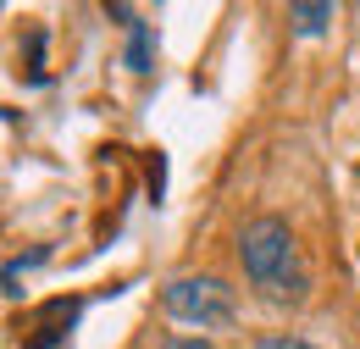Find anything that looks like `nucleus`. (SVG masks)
Here are the masks:
<instances>
[{"mask_svg": "<svg viewBox=\"0 0 360 349\" xmlns=\"http://www.w3.org/2000/svg\"><path fill=\"white\" fill-rule=\"evenodd\" d=\"M238 266H244L250 288H255L266 305H300V300L311 294L300 244H294V233H288L283 217L244 222V233H238Z\"/></svg>", "mask_w": 360, "mask_h": 349, "instance_id": "f257e3e1", "label": "nucleus"}, {"mask_svg": "<svg viewBox=\"0 0 360 349\" xmlns=\"http://www.w3.org/2000/svg\"><path fill=\"white\" fill-rule=\"evenodd\" d=\"M161 310L172 322L200 327V333H222V327L238 322V300H233V288L222 277H172L161 288Z\"/></svg>", "mask_w": 360, "mask_h": 349, "instance_id": "f03ea898", "label": "nucleus"}, {"mask_svg": "<svg viewBox=\"0 0 360 349\" xmlns=\"http://www.w3.org/2000/svg\"><path fill=\"white\" fill-rule=\"evenodd\" d=\"M111 17L134 34V39H128V67H134V72H150V23H139L134 6H111Z\"/></svg>", "mask_w": 360, "mask_h": 349, "instance_id": "7ed1b4c3", "label": "nucleus"}, {"mask_svg": "<svg viewBox=\"0 0 360 349\" xmlns=\"http://www.w3.org/2000/svg\"><path fill=\"white\" fill-rule=\"evenodd\" d=\"M288 23H294L300 34H321V28L333 23V6H288Z\"/></svg>", "mask_w": 360, "mask_h": 349, "instance_id": "20e7f679", "label": "nucleus"}, {"mask_svg": "<svg viewBox=\"0 0 360 349\" xmlns=\"http://www.w3.org/2000/svg\"><path fill=\"white\" fill-rule=\"evenodd\" d=\"M255 349H316V344L300 333H266V338H255Z\"/></svg>", "mask_w": 360, "mask_h": 349, "instance_id": "39448f33", "label": "nucleus"}, {"mask_svg": "<svg viewBox=\"0 0 360 349\" xmlns=\"http://www.w3.org/2000/svg\"><path fill=\"white\" fill-rule=\"evenodd\" d=\"M161 349H211V338H194V333H183V338H167Z\"/></svg>", "mask_w": 360, "mask_h": 349, "instance_id": "423d86ee", "label": "nucleus"}]
</instances>
